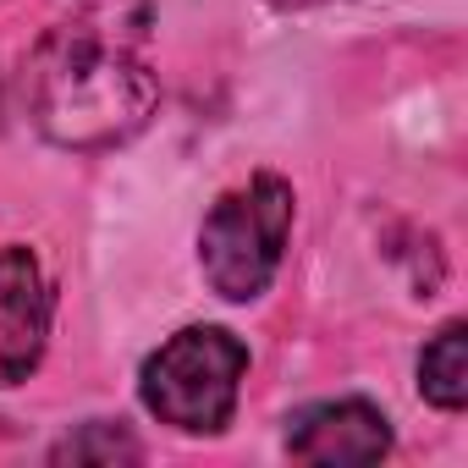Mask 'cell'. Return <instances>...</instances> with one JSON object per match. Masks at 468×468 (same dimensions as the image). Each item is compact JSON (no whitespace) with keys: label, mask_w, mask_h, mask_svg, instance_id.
<instances>
[{"label":"cell","mask_w":468,"mask_h":468,"mask_svg":"<svg viewBox=\"0 0 468 468\" xmlns=\"http://www.w3.org/2000/svg\"><path fill=\"white\" fill-rule=\"evenodd\" d=\"M391 452V424L380 408L347 397V402H314L292 413L287 424V457L298 463H380Z\"/></svg>","instance_id":"obj_5"},{"label":"cell","mask_w":468,"mask_h":468,"mask_svg":"<svg viewBox=\"0 0 468 468\" xmlns=\"http://www.w3.org/2000/svg\"><path fill=\"white\" fill-rule=\"evenodd\" d=\"M419 391L441 413H457L468 402V325L452 320L435 331V342L419 353Z\"/></svg>","instance_id":"obj_6"},{"label":"cell","mask_w":468,"mask_h":468,"mask_svg":"<svg viewBox=\"0 0 468 468\" xmlns=\"http://www.w3.org/2000/svg\"><path fill=\"white\" fill-rule=\"evenodd\" d=\"M249 375V347L220 325H187L160 353H149L138 375L144 408L182 435H220L238 413V391Z\"/></svg>","instance_id":"obj_2"},{"label":"cell","mask_w":468,"mask_h":468,"mask_svg":"<svg viewBox=\"0 0 468 468\" xmlns=\"http://www.w3.org/2000/svg\"><path fill=\"white\" fill-rule=\"evenodd\" d=\"M154 0H83L61 17L23 67V100L34 127L56 149H116L160 105L149 72Z\"/></svg>","instance_id":"obj_1"},{"label":"cell","mask_w":468,"mask_h":468,"mask_svg":"<svg viewBox=\"0 0 468 468\" xmlns=\"http://www.w3.org/2000/svg\"><path fill=\"white\" fill-rule=\"evenodd\" d=\"M50 282L28 249H0V391L23 386L50 342Z\"/></svg>","instance_id":"obj_4"},{"label":"cell","mask_w":468,"mask_h":468,"mask_svg":"<svg viewBox=\"0 0 468 468\" xmlns=\"http://www.w3.org/2000/svg\"><path fill=\"white\" fill-rule=\"evenodd\" d=\"M276 12H314V6H336V0H265Z\"/></svg>","instance_id":"obj_8"},{"label":"cell","mask_w":468,"mask_h":468,"mask_svg":"<svg viewBox=\"0 0 468 468\" xmlns=\"http://www.w3.org/2000/svg\"><path fill=\"white\" fill-rule=\"evenodd\" d=\"M287 231H292V187L282 176L260 171L249 187L220 193L198 231L204 282L226 303H254L282 271Z\"/></svg>","instance_id":"obj_3"},{"label":"cell","mask_w":468,"mask_h":468,"mask_svg":"<svg viewBox=\"0 0 468 468\" xmlns=\"http://www.w3.org/2000/svg\"><path fill=\"white\" fill-rule=\"evenodd\" d=\"M138 457H144V446L116 424H83L78 435H67L50 452V463H138Z\"/></svg>","instance_id":"obj_7"}]
</instances>
